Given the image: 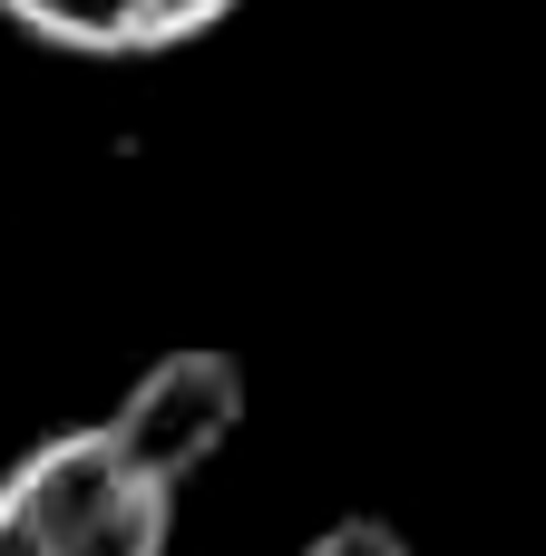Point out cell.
<instances>
[{"label": "cell", "mask_w": 546, "mask_h": 556, "mask_svg": "<svg viewBox=\"0 0 546 556\" xmlns=\"http://www.w3.org/2000/svg\"><path fill=\"white\" fill-rule=\"evenodd\" d=\"M176 498L117 459V440L49 430L10 479H0V556H166Z\"/></svg>", "instance_id": "cell-1"}, {"label": "cell", "mask_w": 546, "mask_h": 556, "mask_svg": "<svg viewBox=\"0 0 546 556\" xmlns=\"http://www.w3.org/2000/svg\"><path fill=\"white\" fill-rule=\"evenodd\" d=\"M107 440H117V459L137 469V479H156L166 498L244 430V362L234 352H156L137 381H127V401L98 420Z\"/></svg>", "instance_id": "cell-2"}, {"label": "cell", "mask_w": 546, "mask_h": 556, "mask_svg": "<svg viewBox=\"0 0 546 556\" xmlns=\"http://www.w3.org/2000/svg\"><path fill=\"white\" fill-rule=\"evenodd\" d=\"M244 0H0L10 29L68 59H166L205 29H225Z\"/></svg>", "instance_id": "cell-3"}, {"label": "cell", "mask_w": 546, "mask_h": 556, "mask_svg": "<svg viewBox=\"0 0 546 556\" xmlns=\"http://www.w3.org/2000/svg\"><path fill=\"white\" fill-rule=\"evenodd\" d=\"M303 556H410V538H401L391 518H332Z\"/></svg>", "instance_id": "cell-4"}]
</instances>
